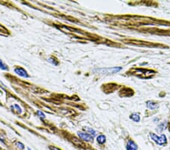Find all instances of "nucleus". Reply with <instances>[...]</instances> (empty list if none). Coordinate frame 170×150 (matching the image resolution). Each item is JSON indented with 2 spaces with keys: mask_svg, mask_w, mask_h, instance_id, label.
<instances>
[{
  "mask_svg": "<svg viewBox=\"0 0 170 150\" xmlns=\"http://www.w3.org/2000/svg\"><path fill=\"white\" fill-rule=\"evenodd\" d=\"M122 69L121 67H114V68H101V69H96L95 71L101 74H112L119 72Z\"/></svg>",
  "mask_w": 170,
  "mask_h": 150,
  "instance_id": "nucleus-1",
  "label": "nucleus"
},
{
  "mask_svg": "<svg viewBox=\"0 0 170 150\" xmlns=\"http://www.w3.org/2000/svg\"><path fill=\"white\" fill-rule=\"evenodd\" d=\"M126 150H138V146L132 140H129L126 145Z\"/></svg>",
  "mask_w": 170,
  "mask_h": 150,
  "instance_id": "nucleus-5",
  "label": "nucleus"
},
{
  "mask_svg": "<svg viewBox=\"0 0 170 150\" xmlns=\"http://www.w3.org/2000/svg\"><path fill=\"white\" fill-rule=\"evenodd\" d=\"M14 107L18 108V112H19V113H20V112H21V109H20V107H19L17 104H15V105H14Z\"/></svg>",
  "mask_w": 170,
  "mask_h": 150,
  "instance_id": "nucleus-14",
  "label": "nucleus"
},
{
  "mask_svg": "<svg viewBox=\"0 0 170 150\" xmlns=\"http://www.w3.org/2000/svg\"><path fill=\"white\" fill-rule=\"evenodd\" d=\"M87 131L89 132V133L90 135H92V137H94L96 135V132L93 130V129H91V128H86Z\"/></svg>",
  "mask_w": 170,
  "mask_h": 150,
  "instance_id": "nucleus-11",
  "label": "nucleus"
},
{
  "mask_svg": "<svg viewBox=\"0 0 170 150\" xmlns=\"http://www.w3.org/2000/svg\"><path fill=\"white\" fill-rule=\"evenodd\" d=\"M37 114L39 115V117H41L42 119H44V118L45 117V114H43V112H42L41 111H38V112H37Z\"/></svg>",
  "mask_w": 170,
  "mask_h": 150,
  "instance_id": "nucleus-12",
  "label": "nucleus"
},
{
  "mask_svg": "<svg viewBox=\"0 0 170 150\" xmlns=\"http://www.w3.org/2000/svg\"><path fill=\"white\" fill-rule=\"evenodd\" d=\"M49 150H61V149H60L59 148L55 147V146H49Z\"/></svg>",
  "mask_w": 170,
  "mask_h": 150,
  "instance_id": "nucleus-13",
  "label": "nucleus"
},
{
  "mask_svg": "<svg viewBox=\"0 0 170 150\" xmlns=\"http://www.w3.org/2000/svg\"><path fill=\"white\" fill-rule=\"evenodd\" d=\"M0 69H2V70H7L8 69V66L5 64V63L0 59Z\"/></svg>",
  "mask_w": 170,
  "mask_h": 150,
  "instance_id": "nucleus-9",
  "label": "nucleus"
},
{
  "mask_svg": "<svg viewBox=\"0 0 170 150\" xmlns=\"http://www.w3.org/2000/svg\"><path fill=\"white\" fill-rule=\"evenodd\" d=\"M97 142L99 144H104L106 142V137L104 135H99L97 137Z\"/></svg>",
  "mask_w": 170,
  "mask_h": 150,
  "instance_id": "nucleus-6",
  "label": "nucleus"
},
{
  "mask_svg": "<svg viewBox=\"0 0 170 150\" xmlns=\"http://www.w3.org/2000/svg\"><path fill=\"white\" fill-rule=\"evenodd\" d=\"M15 145H16V146H17L18 149H20V150H24V149H25L24 145L22 143H20V142H17V143H15Z\"/></svg>",
  "mask_w": 170,
  "mask_h": 150,
  "instance_id": "nucleus-10",
  "label": "nucleus"
},
{
  "mask_svg": "<svg viewBox=\"0 0 170 150\" xmlns=\"http://www.w3.org/2000/svg\"><path fill=\"white\" fill-rule=\"evenodd\" d=\"M14 72L16 73L18 75H19L20 77H25V78L29 77V75H28V74L27 72V70L25 69H24L23 68L18 67V68H14Z\"/></svg>",
  "mask_w": 170,
  "mask_h": 150,
  "instance_id": "nucleus-4",
  "label": "nucleus"
},
{
  "mask_svg": "<svg viewBox=\"0 0 170 150\" xmlns=\"http://www.w3.org/2000/svg\"><path fill=\"white\" fill-rule=\"evenodd\" d=\"M28 149V150H31V149H30V148H28V149Z\"/></svg>",
  "mask_w": 170,
  "mask_h": 150,
  "instance_id": "nucleus-15",
  "label": "nucleus"
},
{
  "mask_svg": "<svg viewBox=\"0 0 170 150\" xmlns=\"http://www.w3.org/2000/svg\"><path fill=\"white\" fill-rule=\"evenodd\" d=\"M150 137L152 139V140H153L158 145H163L165 143H166L167 142V139H166V135H164V134H163V135H161L160 137H158L157 135H156L155 133H150Z\"/></svg>",
  "mask_w": 170,
  "mask_h": 150,
  "instance_id": "nucleus-2",
  "label": "nucleus"
},
{
  "mask_svg": "<svg viewBox=\"0 0 170 150\" xmlns=\"http://www.w3.org/2000/svg\"><path fill=\"white\" fill-rule=\"evenodd\" d=\"M131 119L133 120L135 122H139V121H140L141 118H140V116H139L138 114L135 113V114H132V115H131Z\"/></svg>",
  "mask_w": 170,
  "mask_h": 150,
  "instance_id": "nucleus-8",
  "label": "nucleus"
},
{
  "mask_svg": "<svg viewBox=\"0 0 170 150\" xmlns=\"http://www.w3.org/2000/svg\"><path fill=\"white\" fill-rule=\"evenodd\" d=\"M0 150H1V148H0Z\"/></svg>",
  "mask_w": 170,
  "mask_h": 150,
  "instance_id": "nucleus-16",
  "label": "nucleus"
},
{
  "mask_svg": "<svg viewBox=\"0 0 170 150\" xmlns=\"http://www.w3.org/2000/svg\"><path fill=\"white\" fill-rule=\"evenodd\" d=\"M77 134H78L79 137L81 139H82L83 141H86V142H92V141H93V137H92L91 135H90L89 133L78 132V133H77Z\"/></svg>",
  "mask_w": 170,
  "mask_h": 150,
  "instance_id": "nucleus-3",
  "label": "nucleus"
},
{
  "mask_svg": "<svg viewBox=\"0 0 170 150\" xmlns=\"http://www.w3.org/2000/svg\"><path fill=\"white\" fill-rule=\"evenodd\" d=\"M147 106H148V108H150V110H153V109H155L157 107V105L155 103V102H151V101H148V102H147Z\"/></svg>",
  "mask_w": 170,
  "mask_h": 150,
  "instance_id": "nucleus-7",
  "label": "nucleus"
}]
</instances>
